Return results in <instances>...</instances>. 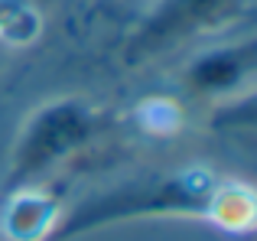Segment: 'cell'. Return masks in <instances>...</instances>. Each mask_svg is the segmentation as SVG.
I'll return each mask as SVG.
<instances>
[{
    "label": "cell",
    "mask_w": 257,
    "mask_h": 241,
    "mask_svg": "<svg viewBox=\"0 0 257 241\" xmlns=\"http://www.w3.org/2000/svg\"><path fill=\"white\" fill-rule=\"evenodd\" d=\"M144 215H202L228 228H238V225H251L254 209L251 189L205 173L202 166H186L173 173H150L85 199L59 225V238Z\"/></svg>",
    "instance_id": "cell-1"
},
{
    "label": "cell",
    "mask_w": 257,
    "mask_h": 241,
    "mask_svg": "<svg viewBox=\"0 0 257 241\" xmlns=\"http://www.w3.org/2000/svg\"><path fill=\"white\" fill-rule=\"evenodd\" d=\"M111 127L107 111L91 104L88 98H56L36 108L20 127L10 153L7 183L13 189L43 183L49 173L65 166L72 157L94 147Z\"/></svg>",
    "instance_id": "cell-2"
},
{
    "label": "cell",
    "mask_w": 257,
    "mask_h": 241,
    "mask_svg": "<svg viewBox=\"0 0 257 241\" xmlns=\"http://www.w3.org/2000/svg\"><path fill=\"white\" fill-rule=\"evenodd\" d=\"M254 0H157L124 43L127 65H147L195 39L234 26L251 13Z\"/></svg>",
    "instance_id": "cell-3"
},
{
    "label": "cell",
    "mask_w": 257,
    "mask_h": 241,
    "mask_svg": "<svg viewBox=\"0 0 257 241\" xmlns=\"http://www.w3.org/2000/svg\"><path fill=\"white\" fill-rule=\"evenodd\" d=\"M257 72V43L254 36H241L238 43H221L202 49L179 72V88L195 101H228L251 91Z\"/></svg>",
    "instance_id": "cell-4"
}]
</instances>
